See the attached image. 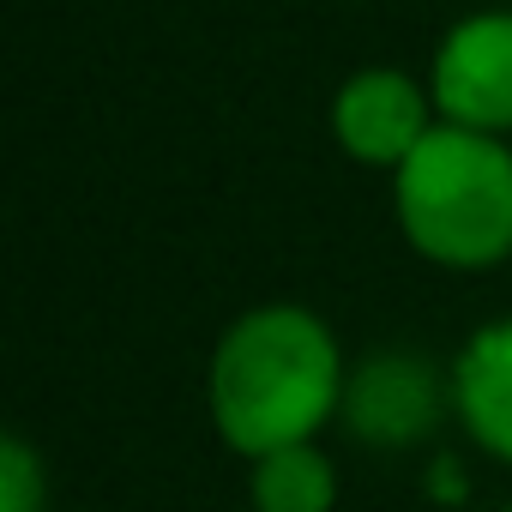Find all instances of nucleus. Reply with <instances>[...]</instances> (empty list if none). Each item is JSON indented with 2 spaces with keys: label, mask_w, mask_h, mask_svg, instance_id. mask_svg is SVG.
I'll use <instances>...</instances> for the list:
<instances>
[{
  "label": "nucleus",
  "mask_w": 512,
  "mask_h": 512,
  "mask_svg": "<svg viewBox=\"0 0 512 512\" xmlns=\"http://www.w3.org/2000/svg\"><path fill=\"white\" fill-rule=\"evenodd\" d=\"M398 223L416 253L452 272H482L512 253V151L500 133L440 121L392 175Z\"/></svg>",
  "instance_id": "obj_2"
},
{
  "label": "nucleus",
  "mask_w": 512,
  "mask_h": 512,
  "mask_svg": "<svg viewBox=\"0 0 512 512\" xmlns=\"http://www.w3.org/2000/svg\"><path fill=\"white\" fill-rule=\"evenodd\" d=\"M338 392V338L290 302L241 314L211 356V416L241 458L314 440V428L338 410Z\"/></svg>",
  "instance_id": "obj_1"
},
{
  "label": "nucleus",
  "mask_w": 512,
  "mask_h": 512,
  "mask_svg": "<svg viewBox=\"0 0 512 512\" xmlns=\"http://www.w3.org/2000/svg\"><path fill=\"white\" fill-rule=\"evenodd\" d=\"M0 512H43V464L25 440H0Z\"/></svg>",
  "instance_id": "obj_8"
},
{
  "label": "nucleus",
  "mask_w": 512,
  "mask_h": 512,
  "mask_svg": "<svg viewBox=\"0 0 512 512\" xmlns=\"http://www.w3.org/2000/svg\"><path fill=\"white\" fill-rule=\"evenodd\" d=\"M350 410H356V428L374 434V440H404L428 422L434 398H428V380L416 362H368V374L356 380L350 392Z\"/></svg>",
  "instance_id": "obj_6"
},
{
  "label": "nucleus",
  "mask_w": 512,
  "mask_h": 512,
  "mask_svg": "<svg viewBox=\"0 0 512 512\" xmlns=\"http://www.w3.org/2000/svg\"><path fill=\"white\" fill-rule=\"evenodd\" d=\"M434 109L452 127H512V13H476L446 31L434 55Z\"/></svg>",
  "instance_id": "obj_3"
},
{
  "label": "nucleus",
  "mask_w": 512,
  "mask_h": 512,
  "mask_svg": "<svg viewBox=\"0 0 512 512\" xmlns=\"http://www.w3.org/2000/svg\"><path fill=\"white\" fill-rule=\"evenodd\" d=\"M452 392H458V416L464 428L512 464V320H494L482 326L464 356H458V374H452Z\"/></svg>",
  "instance_id": "obj_5"
},
{
  "label": "nucleus",
  "mask_w": 512,
  "mask_h": 512,
  "mask_svg": "<svg viewBox=\"0 0 512 512\" xmlns=\"http://www.w3.org/2000/svg\"><path fill=\"white\" fill-rule=\"evenodd\" d=\"M428 91L398 73V67H368L356 79H344V91L332 97V133L338 145L356 157V163H374V169H398L428 133Z\"/></svg>",
  "instance_id": "obj_4"
},
{
  "label": "nucleus",
  "mask_w": 512,
  "mask_h": 512,
  "mask_svg": "<svg viewBox=\"0 0 512 512\" xmlns=\"http://www.w3.org/2000/svg\"><path fill=\"white\" fill-rule=\"evenodd\" d=\"M332 500H338V470L308 440L253 458V506L260 512H332Z\"/></svg>",
  "instance_id": "obj_7"
}]
</instances>
